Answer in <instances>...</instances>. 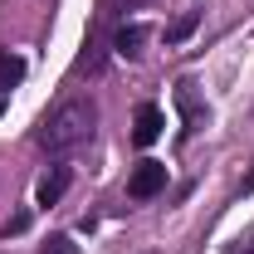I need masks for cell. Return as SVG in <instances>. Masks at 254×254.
<instances>
[{
  "mask_svg": "<svg viewBox=\"0 0 254 254\" xmlns=\"http://www.w3.org/2000/svg\"><path fill=\"white\" fill-rule=\"evenodd\" d=\"M142 44H147V25H123V30L113 34V49H118L123 59H137Z\"/></svg>",
  "mask_w": 254,
  "mask_h": 254,
  "instance_id": "8992f818",
  "label": "cell"
},
{
  "mask_svg": "<svg viewBox=\"0 0 254 254\" xmlns=\"http://www.w3.org/2000/svg\"><path fill=\"white\" fill-rule=\"evenodd\" d=\"M176 108H181V118H186V132L205 123V108L195 103V83H176Z\"/></svg>",
  "mask_w": 254,
  "mask_h": 254,
  "instance_id": "5b68a950",
  "label": "cell"
},
{
  "mask_svg": "<svg viewBox=\"0 0 254 254\" xmlns=\"http://www.w3.org/2000/svg\"><path fill=\"white\" fill-rule=\"evenodd\" d=\"M20 78H25V59L5 49V54H0V93H10V88H15Z\"/></svg>",
  "mask_w": 254,
  "mask_h": 254,
  "instance_id": "52a82bcc",
  "label": "cell"
},
{
  "mask_svg": "<svg viewBox=\"0 0 254 254\" xmlns=\"http://www.w3.org/2000/svg\"><path fill=\"white\" fill-rule=\"evenodd\" d=\"M0 113H5V93H0Z\"/></svg>",
  "mask_w": 254,
  "mask_h": 254,
  "instance_id": "7c38bea8",
  "label": "cell"
},
{
  "mask_svg": "<svg viewBox=\"0 0 254 254\" xmlns=\"http://www.w3.org/2000/svg\"><path fill=\"white\" fill-rule=\"evenodd\" d=\"M73 186V166H49V176L39 181V190H34V200L39 205H59L64 190Z\"/></svg>",
  "mask_w": 254,
  "mask_h": 254,
  "instance_id": "277c9868",
  "label": "cell"
},
{
  "mask_svg": "<svg viewBox=\"0 0 254 254\" xmlns=\"http://www.w3.org/2000/svg\"><path fill=\"white\" fill-rule=\"evenodd\" d=\"M230 254H254V230H250V235H245V240H240V245H235Z\"/></svg>",
  "mask_w": 254,
  "mask_h": 254,
  "instance_id": "30bf717a",
  "label": "cell"
},
{
  "mask_svg": "<svg viewBox=\"0 0 254 254\" xmlns=\"http://www.w3.org/2000/svg\"><path fill=\"white\" fill-rule=\"evenodd\" d=\"M161 190H166V166H161V161H137L132 176H127V195H132V200H152Z\"/></svg>",
  "mask_w": 254,
  "mask_h": 254,
  "instance_id": "7a4b0ae2",
  "label": "cell"
},
{
  "mask_svg": "<svg viewBox=\"0 0 254 254\" xmlns=\"http://www.w3.org/2000/svg\"><path fill=\"white\" fill-rule=\"evenodd\" d=\"M44 254H73V245H68V235H54V240L44 245Z\"/></svg>",
  "mask_w": 254,
  "mask_h": 254,
  "instance_id": "9c48e42d",
  "label": "cell"
},
{
  "mask_svg": "<svg viewBox=\"0 0 254 254\" xmlns=\"http://www.w3.org/2000/svg\"><path fill=\"white\" fill-rule=\"evenodd\" d=\"M195 20H200V15H195V10H186V15L176 20V25H166V44H181V39L195 30Z\"/></svg>",
  "mask_w": 254,
  "mask_h": 254,
  "instance_id": "ba28073f",
  "label": "cell"
},
{
  "mask_svg": "<svg viewBox=\"0 0 254 254\" xmlns=\"http://www.w3.org/2000/svg\"><path fill=\"white\" fill-rule=\"evenodd\" d=\"M98 127V103L88 93H73L64 98L59 108L39 123L34 132V142H39V152H49V157H64V152H73V147H83L88 137H93Z\"/></svg>",
  "mask_w": 254,
  "mask_h": 254,
  "instance_id": "6da1fadb",
  "label": "cell"
},
{
  "mask_svg": "<svg viewBox=\"0 0 254 254\" xmlns=\"http://www.w3.org/2000/svg\"><path fill=\"white\" fill-rule=\"evenodd\" d=\"M161 127H166V113H161L157 103H142L137 118H132V142H137V147H152L161 137Z\"/></svg>",
  "mask_w": 254,
  "mask_h": 254,
  "instance_id": "3957f363",
  "label": "cell"
},
{
  "mask_svg": "<svg viewBox=\"0 0 254 254\" xmlns=\"http://www.w3.org/2000/svg\"><path fill=\"white\" fill-rule=\"evenodd\" d=\"M250 190H254V166H250V176L240 181V195H250Z\"/></svg>",
  "mask_w": 254,
  "mask_h": 254,
  "instance_id": "8fae6325",
  "label": "cell"
}]
</instances>
